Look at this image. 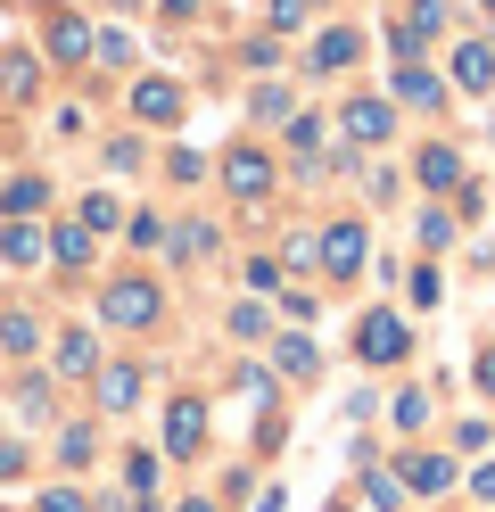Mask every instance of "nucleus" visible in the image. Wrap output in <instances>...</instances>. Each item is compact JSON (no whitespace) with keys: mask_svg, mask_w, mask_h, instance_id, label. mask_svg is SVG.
<instances>
[{"mask_svg":"<svg viewBox=\"0 0 495 512\" xmlns=\"http://www.w3.org/2000/svg\"><path fill=\"white\" fill-rule=\"evenodd\" d=\"M215 182H223L240 207H264V199L281 190V157L264 149V141H240V149H223V157H215Z\"/></svg>","mask_w":495,"mask_h":512,"instance_id":"f257e3e1","label":"nucleus"},{"mask_svg":"<svg viewBox=\"0 0 495 512\" xmlns=\"http://www.w3.org/2000/svg\"><path fill=\"white\" fill-rule=\"evenodd\" d=\"M124 116L141 124V133H174V124L190 116V91L174 75H132L124 83Z\"/></svg>","mask_w":495,"mask_h":512,"instance_id":"f03ea898","label":"nucleus"},{"mask_svg":"<svg viewBox=\"0 0 495 512\" xmlns=\"http://www.w3.org/2000/svg\"><path fill=\"white\" fill-rule=\"evenodd\" d=\"M157 314H165V290L141 281V273H116L108 290H99V323H116V331H149Z\"/></svg>","mask_w":495,"mask_h":512,"instance_id":"7ed1b4c3","label":"nucleus"},{"mask_svg":"<svg viewBox=\"0 0 495 512\" xmlns=\"http://www.w3.org/2000/svg\"><path fill=\"white\" fill-rule=\"evenodd\" d=\"M330 133H339L347 149H380L396 133V100H380V91H347L339 116H330Z\"/></svg>","mask_w":495,"mask_h":512,"instance_id":"20e7f679","label":"nucleus"},{"mask_svg":"<svg viewBox=\"0 0 495 512\" xmlns=\"http://www.w3.org/2000/svg\"><path fill=\"white\" fill-rule=\"evenodd\" d=\"M91 34H99V25L83 9H42V58L58 75H83L91 67Z\"/></svg>","mask_w":495,"mask_h":512,"instance_id":"39448f33","label":"nucleus"},{"mask_svg":"<svg viewBox=\"0 0 495 512\" xmlns=\"http://www.w3.org/2000/svg\"><path fill=\"white\" fill-rule=\"evenodd\" d=\"M355 356L372 364V372L405 364V356H413V323H405V314H396V306H372V314H363V323H355Z\"/></svg>","mask_w":495,"mask_h":512,"instance_id":"423d86ee","label":"nucleus"},{"mask_svg":"<svg viewBox=\"0 0 495 512\" xmlns=\"http://www.w3.org/2000/svg\"><path fill=\"white\" fill-rule=\"evenodd\" d=\"M363 67V25H314V42H306V75L330 83V75H355Z\"/></svg>","mask_w":495,"mask_h":512,"instance_id":"0eeeda50","label":"nucleus"},{"mask_svg":"<svg viewBox=\"0 0 495 512\" xmlns=\"http://www.w3.org/2000/svg\"><path fill=\"white\" fill-rule=\"evenodd\" d=\"M207 422H215L207 397H174V405H165V446H157V455L165 463H198V455H207Z\"/></svg>","mask_w":495,"mask_h":512,"instance_id":"6e6552de","label":"nucleus"},{"mask_svg":"<svg viewBox=\"0 0 495 512\" xmlns=\"http://www.w3.org/2000/svg\"><path fill=\"white\" fill-rule=\"evenodd\" d=\"M446 91H454V83H446L438 67H421V58H396V75H388V100H396V108H421V116H438Z\"/></svg>","mask_w":495,"mask_h":512,"instance_id":"1a4fd4ad","label":"nucleus"},{"mask_svg":"<svg viewBox=\"0 0 495 512\" xmlns=\"http://www.w3.org/2000/svg\"><path fill=\"white\" fill-rule=\"evenodd\" d=\"M363 248H372L363 215H339V223L322 232V281H355V273H363Z\"/></svg>","mask_w":495,"mask_h":512,"instance_id":"9d476101","label":"nucleus"},{"mask_svg":"<svg viewBox=\"0 0 495 512\" xmlns=\"http://www.w3.org/2000/svg\"><path fill=\"white\" fill-rule=\"evenodd\" d=\"M413 182L429 190V199H446V190L471 182V166H462V149H454V141H421V149H413Z\"/></svg>","mask_w":495,"mask_h":512,"instance_id":"9b49d317","label":"nucleus"},{"mask_svg":"<svg viewBox=\"0 0 495 512\" xmlns=\"http://www.w3.org/2000/svg\"><path fill=\"white\" fill-rule=\"evenodd\" d=\"M124 496H132V512H165V455L157 446H124Z\"/></svg>","mask_w":495,"mask_h":512,"instance_id":"f8f14e48","label":"nucleus"},{"mask_svg":"<svg viewBox=\"0 0 495 512\" xmlns=\"http://www.w3.org/2000/svg\"><path fill=\"white\" fill-rule=\"evenodd\" d=\"M446 83H454V91H471V100H487V91H495V42H487V34L454 42V58H446Z\"/></svg>","mask_w":495,"mask_h":512,"instance_id":"ddd939ff","label":"nucleus"},{"mask_svg":"<svg viewBox=\"0 0 495 512\" xmlns=\"http://www.w3.org/2000/svg\"><path fill=\"white\" fill-rule=\"evenodd\" d=\"M99 364H108V356H99V339H91L83 323H66V331L50 339V380H91Z\"/></svg>","mask_w":495,"mask_h":512,"instance_id":"4468645a","label":"nucleus"},{"mask_svg":"<svg viewBox=\"0 0 495 512\" xmlns=\"http://www.w3.org/2000/svg\"><path fill=\"white\" fill-rule=\"evenodd\" d=\"M42 75H50V58H42V50H0V100L33 108V100H42Z\"/></svg>","mask_w":495,"mask_h":512,"instance_id":"2eb2a0df","label":"nucleus"},{"mask_svg":"<svg viewBox=\"0 0 495 512\" xmlns=\"http://www.w3.org/2000/svg\"><path fill=\"white\" fill-rule=\"evenodd\" d=\"M396 479H405V496H446L454 488V455H438V446H421V455H405V463H396Z\"/></svg>","mask_w":495,"mask_h":512,"instance_id":"dca6fc26","label":"nucleus"},{"mask_svg":"<svg viewBox=\"0 0 495 512\" xmlns=\"http://www.w3.org/2000/svg\"><path fill=\"white\" fill-rule=\"evenodd\" d=\"M141 380H149V372L132 364V356H124V364H99V372H91V389H99V413H132V405H141Z\"/></svg>","mask_w":495,"mask_h":512,"instance_id":"f3484780","label":"nucleus"},{"mask_svg":"<svg viewBox=\"0 0 495 512\" xmlns=\"http://www.w3.org/2000/svg\"><path fill=\"white\" fill-rule=\"evenodd\" d=\"M165 248H174V265H207L215 256V223L207 215H174L165 223Z\"/></svg>","mask_w":495,"mask_h":512,"instance_id":"a211bd4d","label":"nucleus"},{"mask_svg":"<svg viewBox=\"0 0 495 512\" xmlns=\"http://www.w3.org/2000/svg\"><path fill=\"white\" fill-rule=\"evenodd\" d=\"M9 405L25 413V430H42L50 413H58V389H50V372H33V364H25V372H17V389H9Z\"/></svg>","mask_w":495,"mask_h":512,"instance_id":"6ab92c4d","label":"nucleus"},{"mask_svg":"<svg viewBox=\"0 0 495 512\" xmlns=\"http://www.w3.org/2000/svg\"><path fill=\"white\" fill-rule=\"evenodd\" d=\"M273 372H281V380H322V347H314L306 331L273 339Z\"/></svg>","mask_w":495,"mask_h":512,"instance_id":"aec40b11","label":"nucleus"},{"mask_svg":"<svg viewBox=\"0 0 495 512\" xmlns=\"http://www.w3.org/2000/svg\"><path fill=\"white\" fill-rule=\"evenodd\" d=\"M248 116H256V124H289V116H297V91H289L281 75L248 83Z\"/></svg>","mask_w":495,"mask_h":512,"instance_id":"412c9836","label":"nucleus"},{"mask_svg":"<svg viewBox=\"0 0 495 512\" xmlns=\"http://www.w3.org/2000/svg\"><path fill=\"white\" fill-rule=\"evenodd\" d=\"M42 248H50V232L33 215H17L9 232H0V265H42Z\"/></svg>","mask_w":495,"mask_h":512,"instance_id":"4be33fe9","label":"nucleus"},{"mask_svg":"<svg viewBox=\"0 0 495 512\" xmlns=\"http://www.w3.org/2000/svg\"><path fill=\"white\" fill-rule=\"evenodd\" d=\"M0 356H17V364H33V356H42V323H33L25 306H9V314H0Z\"/></svg>","mask_w":495,"mask_h":512,"instance_id":"5701e85b","label":"nucleus"},{"mask_svg":"<svg viewBox=\"0 0 495 512\" xmlns=\"http://www.w3.org/2000/svg\"><path fill=\"white\" fill-rule=\"evenodd\" d=\"M132 58H141V42H132V25L124 17H108L91 34V67H132Z\"/></svg>","mask_w":495,"mask_h":512,"instance_id":"b1692460","label":"nucleus"},{"mask_svg":"<svg viewBox=\"0 0 495 512\" xmlns=\"http://www.w3.org/2000/svg\"><path fill=\"white\" fill-rule=\"evenodd\" d=\"M42 207H50V182L42 174H9V182H0V215H9V223L17 215H42Z\"/></svg>","mask_w":495,"mask_h":512,"instance_id":"393cba45","label":"nucleus"},{"mask_svg":"<svg viewBox=\"0 0 495 512\" xmlns=\"http://www.w3.org/2000/svg\"><path fill=\"white\" fill-rule=\"evenodd\" d=\"M330 9V0H264V25L289 42V34H314V17Z\"/></svg>","mask_w":495,"mask_h":512,"instance_id":"a878e982","label":"nucleus"},{"mask_svg":"<svg viewBox=\"0 0 495 512\" xmlns=\"http://www.w3.org/2000/svg\"><path fill=\"white\" fill-rule=\"evenodd\" d=\"M413 240H421V256H446V248H454V207L429 199V207L413 215Z\"/></svg>","mask_w":495,"mask_h":512,"instance_id":"bb28decb","label":"nucleus"},{"mask_svg":"<svg viewBox=\"0 0 495 512\" xmlns=\"http://www.w3.org/2000/svg\"><path fill=\"white\" fill-rule=\"evenodd\" d=\"M388 430H396V438H421V430H429V389H396V397H388Z\"/></svg>","mask_w":495,"mask_h":512,"instance_id":"cd10ccee","label":"nucleus"},{"mask_svg":"<svg viewBox=\"0 0 495 512\" xmlns=\"http://www.w3.org/2000/svg\"><path fill=\"white\" fill-rule=\"evenodd\" d=\"M91 248H99V232H83V223H50V256H58V265H91Z\"/></svg>","mask_w":495,"mask_h":512,"instance_id":"c85d7f7f","label":"nucleus"},{"mask_svg":"<svg viewBox=\"0 0 495 512\" xmlns=\"http://www.w3.org/2000/svg\"><path fill=\"white\" fill-rule=\"evenodd\" d=\"M91 455H99V430H91V422L58 430V471H91Z\"/></svg>","mask_w":495,"mask_h":512,"instance_id":"c756f323","label":"nucleus"},{"mask_svg":"<svg viewBox=\"0 0 495 512\" xmlns=\"http://www.w3.org/2000/svg\"><path fill=\"white\" fill-rule=\"evenodd\" d=\"M405 298H413V314H429V306L446 298V273H438V256H421V265H413V281H405Z\"/></svg>","mask_w":495,"mask_h":512,"instance_id":"7c9ffc66","label":"nucleus"},{"mask_svg":"<svg viewBox=\"0 0 495 512\" xmlns=\"http://www.w3.org/2000/svg\"><path fill=\"white\" fill-rule=\"evenodd\" d=\"M363 504H372V512H396V504H405V479H396V471H363Z\"/></svg>","mask_w":495,"mask_h":512,"instance_id":"2f4dec72","label":"nucleus"},{"mask_svg":"<svg viewBox=\"0 0 495 512\" xmlns=\"http://www.w3.org/2000/svg\"><path fill=\"white\" fill-rule=\"evenodd\" d=\"M99 157H108V174H141V166H149V141H141V133H116Z\"/></svg>","mask_w":495,"mask_h":512,"instance_id":"473e14b6","label":"nucleus"},{"mask_svg":"<svg viewBox=\"0 0 495 512\" xmlns=\"http://www.w3.org/2000/svg\"><path fill=\"white\" fill-rule=\"evenodd\" d=\"M240 67H256V75H273V67H281V34H273V25L240 42Z\"/></svg>","mask_w":495,"mask_h":512,"instance_id":"72a5a7b5","label":"nucleus"},{"mask_svg":"<svg viewBox=\"0 0 495 512\" xmlns=\"http://www.w3.org/2000/svg\"><path fill=\"white\" fill-rule=\"evenodd\" d=\"M264 306H273V298H240V306H231V314H223V323H231V339H264V323H273Z\"/></svg>","mask_w":495,"mask_h":512,"instance_id":"f704fd0d","label":"nucleus"},{"mask_svg":"<svg viewBox=\"0 0 495 512\" xmlns=\"http://www.w3.org/2000/svg\"><path fill=\"white\" fill-rule=\"evenodd\" d=\"M149 9H157V25H165V34H190V25L207 17V0H149Z\"/></svg>","mask_w":495,"mask_h":512,"instance_id":"c9c22d12","label":"nucleus"},{"mask_svg":"<svg viewBox=\"0 0 495 512\" xmlns=\"http://www.w3.org/2000/svg\"><path fill=\"white\" fill-rule=\"evenodd\" d=\"M281 265L314 273V265H322V240H314V232H289V240H281Z\"/></svg>","mask_w":495,"mask_h":512,"instance_id":"e433bc0d","label":"nucleus"},{"mask_svg":"<svg viewBox=\"0 0 495 512\" xmlns=\"http://www.w3.org/2000/svg\"><path fill=\"white\" fill-rule=\"evenodd\" d=\"M165 174H174V182H207V157H198V149H165Z\"/></svg>","mask_w":495,"mask_h":512,"instance_id":"4c0bfd02","label":"nucleus"},{"mask_svg":"<svg viewBox=\"0 0 495 512\" xmlns=\"http://www.w3.org/2000/svg\"><path fill=\"white\" fill-rule=\"evenodd\" d=\"M108 223H116V199L108 190H83V232H108Z\"/></svg>","mask_w":495,"mask_h":512,"instance_id":"58836bf2","label":"nucleus"},{"mask_svg":"<svg viewBox=\"0 0 495 512\" xmlns=\"http://www.w3.org/2000/svg\"><path fill=\"white\" fill-rule=\"evenodd\" d=\"M124 240H132V248H165V215H132Z\"/></svg>","mask_w":495,"mask_h":512,"instance_id":"ea45409f","label":"nucleus"},{"mask_svg":"<svg viewBox=\"0 0 495 512\" xmlns=\"http://www.w3.org/2000/svg\"><path fill=\"white\" fill-rule=\"evenodd\" d=\"M454 446H462V455H487V446H495V422H454Z\"/></svg>","mask_w":495,"mask_h":512,"instance_id":"a19ab883","label":"nucleus"},{"mask_svg":"<svg viewBox=\"0 0 495 512\" xmlns=\"http://www.w3.org/2000/svg\"><path fill=\"white\" fill-rule=\"evenodd\" d=\"M42 512H91V496H83V488H66V479H58V488H42Z\"/></svg>","mask_w":495,"mask_h":512,"instance_id":"79ce46f5","label":"nucleus"},{"mask_svg":"<svg viewBox=\"0 0 495 512\" xmlns=\"http://www.w3.org/2000/svg\"><path fill=\"white\" fill-rule=\"evenodd\" d=\"M25 463H33L25 438H0V479H25Z\"/></svg>","mask_w":495,"mask_h":512,"instance_id":"37998d69","label":"nucleus"},{"mask_svg":"<svg viewBox=\"0 0 495 512\" xmlns=\"http://www.w3.org/2000/svg\"><path fill=\"white\" fill-rule=\"evenodd\" d=\"M471 380H479V389L495 397V347H479V364H471Z\"/></svg>","mask_w":495,"mask_h":512,"instance_id":"c03bdc74","label":"nucleus"},{"mask_svg":"<svg viewBox=\"0 0 495 512\" xmlns=\"http://www.w3.org/2000/svg\"><path fill=\"white\" fill-rule=\"evenodd\" d=\"M471 496H479V504H495V463H479V471H471Z\"/></svg>","mask_w":495,"mask_h":512,"instance_id":"a18cd8bd","label":"nucleus"},{"mask_svg":"<svg viewBox=\"0 0 495 512\" xmlns=\"http://www.w3.org/2000/svg\"><path fill=\"white\" fill-rule=\"evenodd\" d=\"M91 9H108V17H132V9H149V0H91Z\"/></svg>","mask_w":495,"mask_h":512,"instance_id":"49530a36","label":"nucleus"},{"mask_svg":"<svg viewBox=\"0 0 495 512\" xmlns=\"http://www.w3.org/2000/svg\"><path fill=\"white\" fill-rule=\"evenodd\" d=\"M91 512H132V496H91Z\"/></svg>","mask_w":495,"mask_h":512,"instance_id":"de8ad7c7","label":"nucleus"},{"mask_svg":"<svg viewBox=\"0 0 495 512\" xmlns=\"http://www.w3.org/2000/svg\"><path fill=\"white\" fill-rule=\"evenodd\" d=\"M182 512H223V504L215 496H182Z\"/></svg>","mask_w":495,"mask_h":512,"instance_id":"09e8293b","label":"nucleus"},{"mask_svg":"<svg viewBox=\"0 0 495 512\" xmlns=\"http://www.w3.org/2000/svg\"><path fill=\"white\" fill-rule=\"evenodd\" d=\"M479 9H487V17H495V0H479Z\"/></svg>","mask_w":495,"mask_h":512,"instance_id":"8fccbe9b","label":"nucleus"}]
</instances>
